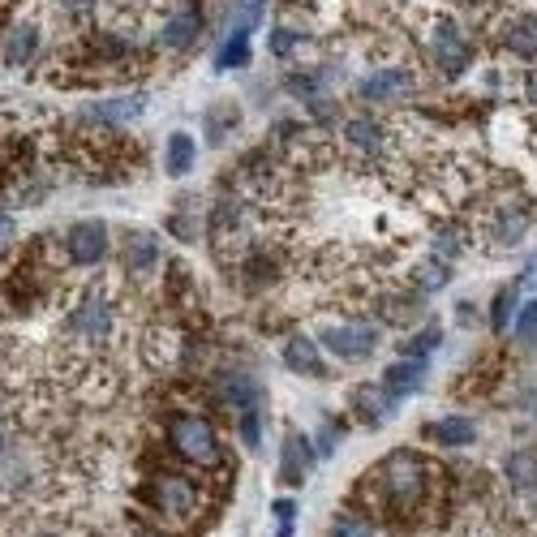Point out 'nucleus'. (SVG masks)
<instances>
[{"label": "nucleus", "instance_id": "25", "mask_svg": "<svg viewBox=\"0 0 537 537\" xmlns=\"http://www.w3.org/2000/svg\"><path fill=\"white\" fill-rule=\"evenodd\" d=\"M237 430H241L245 452H258V447H263V417H258V409L237 413Z\"/></svg>", "mask_w": 537, "mask_h": 537}, {"label": "nucleus", "instance_id": "19", "mask_svg": "<svg viewBox=\"0 0 537 537\" xmlns=\"http://www.w3.org/2000/svg\"><path fill=\"white\" fill-rule=\"evenodd\" d=\"M379 400H383L379 387H357V391H353V413H357L366 426H379L383 417H387V409H383Z\"/></svg>", "mask_w": 537, "mask_h": 537}, {"label": "nucleus", "instance_id": "29", "mask_svg": "<svg viewBox=\"0 0 537 537\" xmlns=\"http://www.w3.org/2000/svg\"><path fill=\"white\" fill-rule=\"evenodd\" d=\"M301 43V35H293V31H271V52L275 56H288Z\"/></svg>", "mask_w": 537, "mask_h": 537}, {"label": "nucleus", "instance_id": "27", "mask_svg": "<svg viewBox=\"0 0 537 537\" xmlns=\"http://www.w3.org/2000/svg\"><path fill=\"white\" fill-rule=\"evenodd\" d=\"M516 340L520 344H533L537 340V301H529V306L516 314Z\"/></svg>", "mask_w": 537, "mask_h": 537}, {"label": "nucleus", "instance_id": "20", "mask_svg": "<svg viewBox=\"0 0 537 537\" xmlns=\"http://www.w3.org/2000/svg\"><path fill=\"white\" fill-rule=\"evenodd\" d=\"M344 138H348V142H357V147H361V151H370V155H379V151H383V129L374 125V121H361V116L344 125Z\"/></svg>", "mask_w": 537, "mask_h": 537}, {"label": "nucleus", "instance_id": "4", "mask_svg": "<svg viewBox=\"0 0 537 537\" xmlns=\"http://www.w3.org/2000/svg\"><path fill=\"white\" fill-rule=\"evenodd\" d=\"M65 331L69 336H82V340H108L112 331V297L104 284L86 288L78 297V306L65 314Z\"/></svg>", "mask_w": 537, "mask_h": 537}, {"label": "nucleus", "instance_id": "14", "mask_svg": "<svg viewBox=\"0 0 537 537\" xmlns=\"http://www.w3.org/2000/svg\"><path fill=\"white\" fill-rule=\"evenodd\" d=\"M220 396H224L237 413H245V409H258L263 391H258V383L250 379V374H224V379H220Z\"/></svg>", "mask_w": 537, "mask_h": 537}, {"label": "nucleus", "instance_id": "34", "mask_svg": "<svg viewBox=\"0 0 537 537\" xmlns=\"http://www.w3.org/2000/svg\"><path fill=\"white\" fill-rule=\"evenodd\" d=\"M469 537H490V533H469Z\"/></svg>", "mask_w": 537, "mask_h": 537}, {"label": "nucleus", "instance_id": "2", "mask_svg": "<svg viewBox=\"0 0 537 537\" xmlns=\"http://www.w3.org/2000/svg\"><path fill=\"white\" fill-rule=\"evenodd\" d=\"M142 503L151 507V516H159L168 529H190L207 507V495L198 490L194 477H185L177 469H159L151 473V482L142 486Z\"/></svg>", "mask_w": 537, "mask_h": 537}, {"label": "nucleus", "instance_id": "23", "mask_svg": "<svg viewBox=\"0 0 537 537\" xmlns=\"http://www.w3.org/2000/svg\"><path fill=\"white\" fill-rule=\"evenodd\" d=\"M245 61H250V35L237 31V35H232L224 48H220V56H215V69H237V65H245Z\"/></svg>", "mask_w": 537, "mask_h": 537}, {"label": "nucleus", "instance_id": "6", "mask_svg": "<svg viewBox=\"0 0 537 537\" xmlns=\"http://www.w3.org/2000/svg\"><path fill=\"white\" fill-rule=\"evenodd\" d=\"M318 340H323L336 357L357 361V357H370L383 336L374 327H323V331H318Z\"/></svg>", "mask_w": 537, "mask_h": 537}, {"label": "nucleus", "instance_id": "1", "mask_svg": "<svg viewBox=\"0 0 537 537\" xmlns=\"http://www.w3.org/2000/svg\"><path fill=\"white\" fill-rule=\"evenodd\" d=\"M434 486H439L434 464L426 456L409 452V447H400V452H391L374 464V473L366 477L361 490H370L374 512L396 516V520H417L430 507Z\"/></svg>", "mask_w": 537, "mask_h": 537}, {"label": "nucleus", "instance_id": "21", "mask_svg": "<svg viewBox=\"0 0 537 537\" xmlns=\"http://www.w3.org/2000/svg\"><path fill=\"white\" fill-rule=\"evenodd\" d=\"M327 533L331 537H374V525H370L366 516H357V512H348V507H344V512L331 516V529Z\"/></svg>", "mask_w": 537, "mask_h": 537}, {"label": "nucleus", "instance_id": "35", "mask_svg": "<svg viewBox=\"0 0 537 537\" xmlns=\"http://www.w3.org/2000/svg\"><path fill=\"white\" fill-rule=\"evenodd\" d=\"M0 409H5V400H0Z\"/></svg>", "mask_w": 537, "mask_h": 537}, {"label": "nucleus", "instance_id": "3", "mask_svg": "<svg viewBox=\"0 0 537 537\" xmlns=\"http://www.w3.org/2000/svg\"><path fill=\"white\" fill-rule=\"evenodd\" d=\"M168 443L185 464H194V469H202V473L224 469V443H220V434H215V426L207 422V417L177 413L168 422Z\"/></svg>", "mask_w": 537, "mask_h": 537}, {"label": "nucleus", "instance_id": "18", "mask_svg": "<svg viewBox=\"0 0 537 537\" xmlns=\"http://www.w3.org/2000/svg\"><path fill=\"white\" fill-rule=\"evenodd\" d=\"M125 263L134 267V271H151L159 263V245L151 232H129V241H125Z\"/></svg>", "mask_w": 537, "mask_h": 537}, {"label": "nucleus", "instance_id": "32", "mask_svg": "<svg viewBox=\"0 0 537 537\" xmlns=\"http://www.w3.org/2000/svg\"><path fill=\"white\" fill-rule=\"evenodd\" d=\"M5 447H9V439H5V434H0V456H5Z\"/></svg>", "mask_w": 537, "mask_h": 537}, {"label": "nucleus", "instance_id": "11", "mask_svg": "<svg viewBox=\"0 0 537 537\" xmlns=\"http://www.w3.org/2000/svg\"><path fill=\"white\" fill-rule=\"evenodd\" d=\"M314 464V452H310V443L301 439L297 430H288L284 434V443H280V477L288 486H297V482H306V469Z\"/></svg>", "mask_w": 537, "mask_h": 537}, {"label": "nucleus", "instance_id": "26", "mask_svg": "<svg viewBox=\"0 0 537 537\" xmlns=\"http://www.w3.org/2000/svg\"><path fill=\"white\" fill-rule=\"evenodd\" d=\"M512 310H516V288H503V293L495 297V310H490V327L503 331L507 323H512Z\"/></svg>", "mask_w": 537, "mask_h": 537}, {"label": "nucleus", "instance_id": "33", "mask_svg": "<svg viewBox=\"0 0 537 537\" xmlns=\"http://www.w3.org/2000/svg\"><path fill=\"white\" fill-rule=\"evenodd\" d=\"M35 537H56V533H35Z\"/></svg>", "mask_w": 537, "mask_h": 537}, {"label": "nucleus", "instance_id": "12", "mask_svg": "<svg viewBox=\"0 0 537 537\" xmlns=\"http://www.w3.org/2000/svg\"><path fill=\"white\" fill-rule=\"evenodd\" d=\"M422 434L434 443H443V447H469L477 439V426L469 422V417H439V422H430Z\"/></svg>", "mask_w": 537, "mask_h": 537}, {"label": "nucleus", "instance_id": "17", "mask_svg": "<svg viewBox=\"0 0 537 537\" xmlns=\"http://www.w3.org/2000/svg\"><path fill=\"white\" fill-rule=\"evenodd\" d=\"M194 138L190 134H172L168 138V151H164V168H168V177H185V172H194Z\"/></svg>", "mask_w": 537, "mask_h": 537}, {"label": "nucleus", "instance_id": "9", "mask_svg": "<svg viewBox=\"0 0 537 537\" xmlns=\"http://www.w3.org/2000/svg\"><path fill=\"white\" fill-rule=\"evenodd\" d=\"M147 112V95H121V99H99V104H86L82 116L95 125H129Z\"/></svg>", "mask_w": 537, "mask_h": 537}, {"label": "nucleus", "instance_id": "10", "mask_svg": "<svg viewBox=\"0 0 537 537\" xmlns=\"http://www.w3.org/2000/svg\"><path fill=\"white\" fill-rule=\"evenodd\" d=\"M422 383H426V361L422 357H404V361H396V366L383 370V396L391 404L404 400V396H413Z\"/></svg>", "mask_w": 537, "mask_h": 537}, {"label": "nucleus", "instance_id": "8", "mask_svg": "<svg viewBox=\"0 0 537 537\" xmlns=\"http://www.w3.org/2000/svg\"><path fill=\"white\" fill-rule=\"evenodd\" d=\"M434 56H439V69L447 78L469 69V43H464L456 22H439V31H434Z\"/></svg>", "mask_w": 537, "mask_h": 537}, {"label": "nucleus", "instance_id": "7", "mask_svg": "<svg viewBox=\"0 0 537 537\" xmlns=\"http://www.w3.org/2000/svg\"><path fill=\"white\" fill-rule=\"evenodd\" d=\"M35 52H39V22H35V18L13 22L9 31H5V39H0V61H5L9 69L31 65Z\"/></svg>", "mask_w": 537, "mask_h": 537}, {"label": "nucleus", "instance_id": "28", "mask_svg": "<svg viewBox=\"0 0 537 537\" xmlns=\"http://www.w3.org/2000/svg\"><path fill=\"white\" fill-rule=\"evenodd\" d=\"M439 340H443V336H439V331L430 327L426 336H417V340H404V357H422V361H426V353H434V348H439Z\"/></svg>", "mask_w": 537, "mask_h": 537}, {"label": "nucleus", "instance_id": "5", "mask_svg": "<svg viewBox=\"0 0 537 537\" xmlns=\"http://www.w3.org/2000/svg\"><path fill=\"white\" fill-rule=\"evenodd\" d=\"M65 254L78 267H99L108 254V224L104 220H82L65 232Z\"/></svg>", "mask_w": 537, "mask_h": 537}, {"label": "nucleus", "instance_id": "15", "mask_svg": "<svg viewBox=\"0 0 537 537\" xmlns=\"http://www.w3.org/2000/svg\"><path fill=\"white\" fill-rule=\"evenodd\" d=\"M198 31H202V13H198V5H185L181 13H172V22L164 26V43L168 48H190Z\"/></svg>", "mask_w": 537, "mask_h": 537}, {"label": "nucleus", "instance_id": "24", "mask_svg": "<svg viewBox=\"0 0 537 537\" xmlns=\"http://www.w3.org/2000/svg\"><path fill=\"white\" fill-rule=\"evenodd\" d=\"M447 280H452V271H447V263H439V258L417 263V288H422V293H434V288H443Z\"/></svg>", "mask_w": 537, "mask_h": 537}, {"label": "nucleus", "instance_id": "13", "mask_svg": "<svg viewBox=\"0 0 537 537\" xmlns=\"http://www.w3.org/2000/svg\"><path fill=\"white\" fill-rule=\"evenodd\" d=\"M284 366L293 374H323V357H318V344L310 336H293L284 344Z\"/></svg>", "mask_w": 537, "mask_h": 537}, {"label": "nucleus", "instance_id": "30", "mask_svg": "<svg viewBox=\"0 0 537 537\" xmlns=\"http://www.w3.org/2000/svg\"><path fill=\"white\" fill-rule=\"evenodd\" d=\"M271 516L280 520V525H288V520H297V503L293 499H275L271 503Z\"/></svg>", "mask_w": 537, "mask_h": 537}, {"label": "nucleus", "instance_id": "31", "mask_svg": "<svg viewBox=\"0 0 537 537\" xmlns=\"http://www.w3.org/2000/svg\"><path fill=\"white\" fill-rule=\"evenodd\" d=\"M9 237H13V215H0V250L9 245Z\"/></svg>", "mask_w": 537, "mask_h": 537}, {"label": "nucleus", "instance_id": "22", "mask_svg": "<svg viewBox=\"0 0 537 537\" xmlns=\"http://www.w3.org/2000/svg\"><path fill=\"white\" fill-rule=\"evenodd\" d=\"M507 48L516 56H537V18H525L507 31Z\"/></svg>", "mask_w": 537, "mask_h": 537}, {"label": "nucleus", "instance_id": "16", "mask_svg": "<svg viewBox=\"0 0 537 537\" xmlns=\"http://www.w3.org/2000/svg\"><path fill=\"white\" fill-rule=\"evenodd\" d=\"M409 86H413L409 69H379V74H370L366 82H361V91H366L370 99H391V95L409 91Z\"/></svg>", "mask_w": 537, "mask_h": 537}]
</instances>
